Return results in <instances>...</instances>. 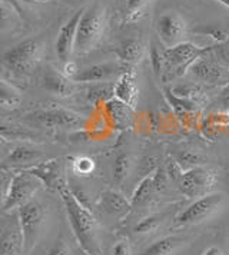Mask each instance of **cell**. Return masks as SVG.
<instances>
[{
	"instance_id": "33",
	"label": "cell",
	"mask_w": 229,
	"mask_h": 255,
	"mask_svg": "<svg viewBox=\"0 0 229 255\" xmlns=\"http://www.w3.org/2000/svg\"><path fill=\"white\" fill-rule=\"evenodd\" d=\"M175 161L181 165L183 171H186V169H191L195 166H201L204 163V158L194 151H183L176 156Z\"/></svg>"
},
{
	"instance_id": "26",
	"label": "cell",
	"mask_w": 229,
	"mask_h": 255,
	"mask_svg": "<svg viewBox=\"0 0 229 255\" xmlns=\"http://www.w3.org/2000/svg\"><path fill=\"white\" fill-rule=\"evenodd\" d=\"M133 166V158L129 153H120L114 163V184L122 185L127 179V176Z\"/></svg>"
},
{
	"instance_id": "36",
	"label": "cell",
	"mask_w": 229,
	"mask_h": 255,
	"mask_svg": "<svg viewBox=\"0 0 229 255\" xmlns=\"http://www.w3.org/2000/svg\"><path fill=\"white\" fill-rule=\"evenodd\" d=\"M49 255H70V250H69L68 244L65 241H57L52 250L49 251Z\"/></svg>"
},
{
	"instance_id": "39",
	"label": "cell",
	"mask_w": 229,
	"mask_h": 255,
	"mask_svg": "<svg viewBox=\"0 0 229 255\" xmlns=\"http://www.w3.org/2000/svg\"><path fill=\"white\" fill-rule=\"evenodd\" d=\"M202 255H224V253H222V250L218 248V247H209V248H206L205 251H204V254Z\"/></svg>"
},
{
	"instance_id": "40",
	"label": "cell",
	"mask_w": 229,
	"mask_h": 255,
	"mask_svg": "<svg viewBox=\"0 0 229 255\" xmlns=\"http://www.w3.org/2000/svg\"><path fill=\"white\" fill-rule=\"evenodd\" d=\"M218 3H221V4H224L225 7H228L229 9V0H215Z\"/></svg>"
},
{
	"instance_id": "2",
	"label": "cell",
	"mask_w": 229,
	"mask_h": 255,
	"mask_svg": "<svg viewBox=\"0 0 229 255\" xmlns=\"http://www.w3.org/2000/svg\"><path fill=\"white\" fill-rule=\"evenodd\" d=\"M214 46H196L192 42L185 40L173 47L165 49V72L162 75L163 82H172L183 76L192 68L195 62L206 53H209Z\"/></svg>"
},
{
	"instance_id": "42",
	"label": "cell",
	"mask_w": 229,
	"mask_h": 255,
	"mask_svg": "<svg viewBox=\"0 0 229 255\" xmlns=\"http://www.w3.org/2000/svg\"><path fill=\"white\" fill-rule=\"evenodd\" d=\"M34 1H43V0H34Z\"/></svg>"
},
{
	"instance_id": "6",
	"label": "cell",
	"mask_w": 229,
	"mask_h": 255,
	"mask_svg": "<svg viewBox=\"0 0 229 255\" xmlns=\"http://www.w3.org/2000/svg\"><path fill=\"white\" fill-rule=\"evenodd\" d=\"M224 201H225V197L221 192L208 194L205 197L198 198L194 204H191L188 208H185L182 212H179L175 217L173 224H172L173 228H182V227H189V225L204 222L222 207Z\"/></svg>"
},
{
	"instance_id": "31",
	"label": "cell",
	"mask_w": 229,
	"mask_h": 255,
	"mask_svg": "<svg viewBox=\"0 0 229 255\" xmlns=\"http://www.w3.org/2000/svg\"><path fill=\"white\" fill-rule=\"evenodd\" d=\"M163 218H165V215H162V214H155V215L146 217L145 220L137 222L133 231L136 234H149V232L156 231L160 227V224L165 221Z\"/></svg>"
},
{
	"instance_id": "34",
	"label": "cell",
	"mask_w": 229,
	"mask_h": 255,
	"mask_svg": "<svg viewBox=\"0 0 229 255\" xmlns=\"http://www.w3.org/2000/svg\"><path fill=\"white\" fill-rule=\"evenodd\" d=\"M212 55L215 56L218 62H221L224 66H227L229 69V40L217 43L212 49Z\"/></svg>"
},
{
	"instance_id": "27",
	"label": "cell",
	"mask_w": 229,
	"mask_h": 255,
	"mask_svg": "<svg viewBox=\"0 0 229 255\" xmlns=\"http://www.w3.org/2000/svg\"><path fill=\"white\" fill-rule=\"evenodd\" d=\"M165 49L162 43H158L155 40L150 42V47H149V58H150V65H152V70L155 73V76L158 79H162V75L165 72Z\"/></svg>"
},
{
	"instance_id": "43",
	"label": "cell",
	"mask_w": 229,
	"mask_h": 255,
	"mask_svg": "<svg viewBox=\"0 0 229 255\" xmlns=\"http://www.w3.org/2000/svg\"><path fill=\"white\" fill-rule=\"evenodd\" d=\"M228 115H229V109H228Z\"/></svg>"
},
{
	"instance_id": "19",
	"label": "cell",
	"mask_w": 229,
	"mask_h": 255,
	"mask_svg": "<svg viewBox=\"0 0 229 255\" xmlns=\"http://www.w3.org/2000/svg\"><path fill=\"white\" fill-rule=\"evenodd\" d=\"M114 55L117 56L119 62L127 65H136L145 55V45L140 39L129 37L122 40L117 46L114 47Z\"/></svg>"
},
{
	"instance_id": "18",
	"label": "cell",
	"mask_w": 229,
	"mask_h": 255,
	"mask_svg": "<svg viewBox=\"0 0 229 255\" xmlns=\"http://www.w3.org/2000/svg\"><path fill=\"white\" fill-rule=\"evenodd\" d=\"M24 253V240L19 220L14 225H9L1 232L0 238V255H22Z\"/></svg>"
},
{
	"instance_id": "32",
	"label": "cell",
	"mask_w": 229,
	"mask_h": 255,
	"mask_svg": "<svg viewBox=\"0 0 229 255\" xmlns=\"http://www.w3.org/2000/svg\"><path fill=\"white\" fill-rule=\"evenodd\" d=\"M95 171V161L89 156H76L72 161V172L78 176H88Z\"/></svg>"
},
{
	"instance_id": "30",
	"label": "cell",
	"mask_w": 229,
	"mask_h": 255,
	"mask_svg": "<svg viewBox=\"0 0 229 255\" xmlns=\"http://www.w3.org/2000/svg\"><path fill=\"white\" fill-rule=\"evenodd\" d=\"M152 0H126L125 19L127 22H133L142 16L143 10L149 6Z\"/></svg>"
},
{
	"instance_id": "14",
	"label": "cell",
	"mask_w": 229,
	"mask_h": 255,
	"mask_svg": "<svg viewBox=\"0 0 229 255\" xmlns=\"http://www.w3.org/2000/svg\"><path fill=\"white\" fill-rule=\"evenodd\" d=\"M23 171H26V172L36 176L37 179H40V182L47 189L59 191L62 186L66 185L62 181L57 159H49V161H45V162H39L36 165L29 166V168H23Z\"/></svg>"
},
{
	"instance_id": "29",
	"label": "cell",
	"mask_w": 229,
	"mask_h": 255,
	"mask_svg": "<svg viewBox=\"0 0 229 255\" xmlns=\"http://www.w3.org/2000/svg\"><path fill=\"white\" fill-rule=\"evenodd\" d=\"M114 83L109 82H102V83H92V86L86 91L88 92V99L91 102H101L105 101L108 102L111 96H114Z\"/></svg>"
},
{
	"instance_id": "41",
	"label": "cell",
	"mask_w": 229,
	"mask_h": 255,
	"mask_svg": "<svg viewBox=\"0 0 229 255\" xmlns=\"http://www.w3.org/2000/svg\"><path fill=\"white\" fill-rule=\"evenodd\" d=\"M23 3H34V0H20Z\"/></svg>"
},
{
	"instance_id": "7",
	"label": "cell",
	"mask_w": 229,
	"mask_h": 255,
	"mask_svg": "<svg viewBox=\"0 0 229 255\" xmlns=\"http://www.w3.org/2000/svg\"><path fill=\"white\" fill-rule=\"evenodd\" d=\"M46 217V209L43 204L32 199L27 204L17 209V220L24 240V253H30L37 241L40 227Z\"/></svg>"
},
{
	"instance_id": "4",
	"label": "cell",
	"mask_w": 229,
	"mask_h": 255,
	"mask_svg": "<svg viewBox=\"0 0 229 255\" xmlns=\"http://www.w3.org/2000/svg\"><path fill=\"white\" fill-rule=\"evenodd\" d=\"M43 50L45 47L40 39H26L4 52L3 65L14 73H30L42 60Z\"/></svg>"
},
{
	"instance_id": "28",
	"label": "cell",
	"mask_w": 229,
	"mask_h": 255,
	"mask_svg": "<svg viewBox=\"0 0 229 255\" xmlns=\"http://www.w3.org/2000/svg\"><path fill=\"white\" fill-rule=\"evenodd\" d=\"M191 32L198 35H206L212 39H215L218 43L227 42L229 37V27L224 24H201L198 27L191 29Z\"/></svg>"
},
{
	"instance_id": "3",
	"label": "cell",
	"mask_w": 229,
	"mask_h": 255,
	"mask_svg": "<svg viewBox=\"0 0 229 255\" xmlns=\"http://www.w3.org/2000/svg\"><path fill=\"white\" fill-rule=\"evenodd\" d=\"M106 27V10L99 3H95L92 7L86 9L78 29L75 53L86 55L102 39L103 32Z\"/></svg>"
},
{
	"instance_id": "13",
	"label": "cell",
	"mask_w": 229,
	"mask_h": 255,
	"mask_svg": "<svg viewBox=\"0 0 229 255\" xmlns=\"http://www.w3.org/2000/svg\"><path fill=\"white\" fill-rule=\"evenodd\" d=\"M126 70V65L122 62H105L82 69L73 81L76 83H102L117 79Z\"/></svg>"
},
{
	"instance_id": "21",
	"label": "cell",
	"mask_w": 229,
	"mask_h": 255,
	"mask_svg": "<svg viewBox=\"0 0 229 255\" xmlns=\"http://www.w3.org/2000/svg\"><path fill=\"white\" fill-rule=\"evenodd\" d=\"M105 108L108 115L114 121V127L120 129H127L133 125V108L123 104L122 101L112 98L105 102Z\"/></svg>"
},
{
	"instance_id": "22",
	"label": "cell",
	"mask_w": 229,
	"mask_h": 255,
	"mask_svg": "<svg viewBox=\"0 0 229 255\" xmlns=\"http://www.w3.org/2000/svg\"><path fill=\"white\" fill-rule=\"evenodd\" d=\"M172 93L181 99L185 101H189L192 104L204 105L208 101L206 98V88L205 85L202 83H186V85H179V86H175L171 89Z\"/></svg>"
},
{
	"instance_id": "9",
	"label": "cell",
	"mask_w": 229,
	"mask_h": 255,
	"mask_svg": "<svg viewBox=\"0 0 229 255\" xmlns=\"http://www.w3.org/2000/svg\"><path fill=\"white\" fill-rule=\"evenodd\" d=\"M217 182V176L204 166H195L183 171L182 176L176 182L179 191L188 198H201L208 195Z\"/></svg>"
},
{
	"instance_id": "8",
	"label": "cell",
	"mask_w": 229,
	"mask_h": 255,
	"mask_svg": "<svg viewBox=\"0 0 229 255\" xmlns=\"http://www.w3.org/2000/svg\"><path fill=\"white\" fill-rule=\"evenodd\" d=\"M191 76L198 83L211 85V86H228L229 85V69L218 62L212 55V50L205 56L198 59L189 69Z\"/></svg>"
},
{
	"instance_id": "20",
	"label": "cell",
	"mask_w": 229,
	"mask_h": 255,
	"mask_svg": "<svg viewBox=\"0 0 229 255\" xmlns=\"http://www.w3.org/2000/svg\"><path fill=\"white\" fill-rule=\"evenodd\" d=\"M76 85H78L76 82L65 76L63 73H57L52 69L47 70L43 78V86L46 89L60 98H68L73 95L76 91Z\"/></svg>"
},
{
	"instance_id": "23",
	"label": "cell",
	"mask_w": 229,
	"mask_h": 255,
	"mask_svg": "<svg viewBox=\"0 0 229 255\" xmlns=\"http://www.w3.org/2000/svg\"><path fill=\"white\" fill-rule=\"evenodd\" d=\"M183 244V238L172 235V237H165L158 241L149 245L139 255H172L179 250V247Z\"/></svg>"
},
{
	"instance_id": "1",
	"label": "cell",
	"mask_w": 229,
	"mask_h": 255,
	"mask_svg": "<svg viewBox=\"0 0 229 255\" xmlns=\"http://www.w3.org/2000/svg\"><path fill=\"white\" fill-rule=\"evenodd\" d=\"M60 199L65 205V211L69 218L70 228L79 247L88 255H101V245L98 238L99 225L93 217L89 207L83 205L66 184L59 191Z\"/></svg>"
},
{
	"instance_id": "5",
	"label": "cell",
	"mask_w": 229,
	"mask_h": 255,
	"mask_svg": "<svg viewBox=\"0 0 229 255\" xmlns=\"http://www.w3.org/2000/svg\"><path fill=\"white\" fill-rule=\"evenodd\" d=\"M42 185L43 184L40 182V179L23 169L16 174H11L9 185L4 191H1L3 211L7 212L11 209H19L22 205L34 199V194L40 189Z\"/></svg>"
},
{
	"instance_id": "11",
	"label": "cell",
	"mask_w": 229,
	"mask_h": 255,
	"mask_svg": "<svg viewBox=\"0 0 229 255\" xmlns=\"http://www.w3.org/2000/svg\"><path fill=\"white\" fill-rule=\"evenodd\" d=\"M24 121L32 125H39L47 129H57V128L76 127L82 122V118L68 109L52 108V109H39L30 112L24 116Z\"/></svg>"
},
{
	"instance_id": "17",
	"label": "cell",
	"mask_w": 229,
	"mask_h": 255,
	"mask_svg": "<svg viewBox=\"0 0 229 255\" xmlns=\"http://www.w3.org/2000/svg\"><path fill=\"white\" fill-rule=\"evenodd\" d=\"M45 156L43 151L29 146V145H17L14 146L9 155L3 159L4 166H23V168H29L32 165L40 162V159Z\"/></svg>"
},
{
	"instance_id": "25",
	"label": "cell",
	"mask_w": 229,
	"mask_h": 255,
	"mask_svg": "<svg viewBox=\"0 0 229 255\" xmlns=\"http://www.w3.org/2000/svg\"><path fill=\"white\" fill-rule=\"evenodd\" d=\"M20 104H22L20 92L14 86H11L10 83L1 81V83H0V106L3 109L13 111L16 108H19Z\"/></svg>"
},
{
	"instance_id": "38",
	"label": "cell",
	"mask_w": 229,
	"mask_h": 255,
	"mask_svg": "<svg viewBox=\"0 0 229 255\" xmlns=\"http://www.w3.org/2000/svg\"><path fill=\"white\" fill-rule=\"evenodd\" d=\"M221 101H222V105H224L225 108H228L229 109V85L228 86H225V89L222 91V95H221Z\"/></svg>"
},
{
	"instance_id": "35",
	"label": "cell",
	"mask_w": 229,
	"mask_h": 255,
	"mask_svg": "<svg viewBox=\"0 0 229 255\" xmlns=\"http://www.w3.org/2000/svg\"><path fill=\"white\" fill-rule=\"evenodd\" d=\"M112 255H132V245L127 238H120L112 247Z\"/></svg>"
},
{
	"instance_id": "10",
	"label": "cell",
	"mask_w": 229,
	"mask_h": 255,
	"mask_svg": "<svg viewBox=\"0 0 229 255\" xmlns=\"http://www.w3.org/2000/svg\"><path fill=\"white\" fill-rule=\"evenodd\" d=\"M159 42L165 47H173L185 42L188 35V26L181 14L176 12H166L160 14L155 24Z\"/></svg>"
},
{
	"instance_id": "12",
	"label": "cell",
	"mask_w": 229,
	"mask_h": 255,
	"mask_svg": "<svg viewBox=\"0 0 229 255\" xmlns=\"http://www.w3.org/2000/svg\"><path fill=\"white\" fill-rule=\"evenodd\" d=\"M85 10H86V9L82 7L78 12L73 13V16L69 17L68 22L60 27V30H59V33H57L55 49H56L57 58L60 59V62H63V63L69 62L72 53L75 52L78 29H79V23L80 20H82V16H83Z\"/></svg>"
},
{
	"instance_id": "24",
	"label": "cell",
	"mask_w": 229,
	"mask_h": 255,
	"mask_svg": "<svg viewBox=\"0 0 229 255\" xmlns=\"http://www.w3.org/2000/svg\"><path fill=\"white\" fill-rule=\"evenodd\" d=\"M155 194H156V189H155V184H153V174L148 175L146 178H143L140 181V184L136 186V189L133 192V197L130 199L133 208L146 205Z\"/></svg>"
},
{
	"instance_id": "16",
	"label": "cell",
	"mask_w": 229,
	"mask_h": 255,
	"mask_svg": "<svg viewBox=\"0 0 229 255\" xmlns=\"http://www.w3.org/2000/svg\"><path fill=\"white\" fill-rule=\"evenodd\" d=\"M137 96H139V89H137L136 79H135V72L132 69H127L114 82V98L135 108Z\"/></svg>"
},
{
	"instance_id": "37",
	"label": "cell",
	"mask_w": 229,
	"mask_h": 255,
	"mask_svg": "<svg viewBox=\"0 0 229 255\" xmlns=\"http://www.w3.org/2000/svg\"><path fill=\"white\" fill-rule=\"evenodd\" d=\"M79 72L80 69L78 68V65H76L75 62H70V60H69V62L65 63V66H63V75H65V76H68V78H70L72 81L75 79V76H76Z\"/></svg>"
},
{
	"instance_id": "15",
	"label": "cell",
	"mask_w": 229,
	"mask_h": 255,
	"mask_svg": "<svg viewBox=\"0 0 229 255\" xmlns=\"http://www.w3.org/2000/svg\"><path fill=\"white\" fill-rule=\"evenodd\" d=\"M96 205H98V208L102 209L103 212L117 217V218L126 217L133 208L132 201L127 199L122 192H119L116 189H105L98 199Z\"/></svg>"
}]
</instances>
